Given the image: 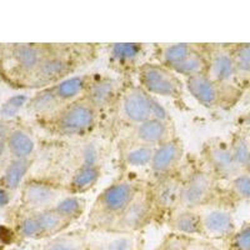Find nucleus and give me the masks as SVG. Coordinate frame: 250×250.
Returning a JSON list of instances; mask_svg holds the SVG:
<instances>
[{
    "mask_svg": "<svg viewBox=\"0 0 250 250\" xmlns=\"http://www.w3.org/2000/svg\"><path fill=\"white\" fill-rule=\"evenodd\" d=\"M8 151L13 159H29L35 149L33 137L24 129H13L6 139Z\"/></svg>",
    "mask_w": 250,
    "mask_h": 250,
    "instance_id": "obj_24",
    "label": "nucleus"
},
{
    "mask_svg": "<svg viewBox=\"0 0 250 250\" xmlns=\"http://www.w3.org/2000/svg\"><path fill=\"white\" fill-rule=\"evenodd\" d=\"M229 148H230L234 160H235L239 168H245L250 155V148L247 140L243 137H235L231 140V144L229 145Z\"/></svg>",
    "mask_w": 250,
    "mask_h": 250,
    "instance_id": "obj_31",
    "label": "nucleus"
},
{
    "mask_svg": "<svg viewBox=\"0 0 250 250\" xmlns=\"http://www.w3.org/2000/svg\"><path fill=\"white\" fill-rule=\"evenodd\" d=\"M208 55H209L208 75L219 84L229 85V83L235 78V66H234L231 51H227L214 45H208Z\"/></svg>",
    "mask_w": 250,
    "mask_h": 250,
    "instance_id": "obj_16",
    "label": "nucleus"
},
{
    "mask_svg": "<svg viewBox=\"0 0 250 250\" xmlns=\"http://www.w3.org/2000/svg\"><path fill=\"white\" fill-rule=\"evenodd\" d=\"M167 224L173 233L180 234V235H204L202 214L193 209L178 208L169 216Z\"/></svg>",
    "mask_w": 250,
    "mask_h": 250,
    "instance_id": "obj_18",
    "label": "nucleus"
},
{
    "mask_svg": "<svg viewBox=\"0 0 250 250\" xmlns=\"http://www.w3.org/2000/svg\"><path fill=\"white\" fill-rule=\"evenodd\" d=\"M150 222H153L150 193L148 185H144L140 193L135 196V199L118 218L111 229V233L130 235L135 231L142 230Z\"/></svg>",
    "mask_w": 250,
    "mask_h": 250,
    "instance_id": "obj_7",
    "label": "nucleus"
},
{
    "mask_svg": "<svg viewBox=\"0 0 250 250\" xmlns=\"http://www.w3.org/2000/svg\"><path fill=\"white\" fill-rule=\"evenodd\" d=\"M153 153L154 148L151 146L129 142V145H126L122 153V160L130 168H145L150 165Z\"/></svg>",
    "mask_w": 250,
    "mask_h": 250,
    "instance_id": "obj_27",
    "label": "nucleus"
},
{
    "mask_svg": "<svg viewBox=\"0 0 250 250\" xmlns=\"http://www.w3.org/2000/svg\"><path fill=\"white\" fill-rule=\"evenodd\" d=\"M231 245L234 250H250V225H247L234 234Z\"/></svg>",
    "mask_w": 250,
    "mask_h": 250,
    "instance_id": "obj_38",
    "label": "nucleus"
},
{
    "mask_svg": "<svg viewBox=\"0 0 250 250\" xmlns=\"http://www.w3.org/2000/svg\"><path fill=\"white\" fill-rule=\"evenodd\" d=\"M144 53V44L114 43L109 46V60L111 66L120 73L138 70V60Z\"/></svg>",
    "mask_w": 250,
    "mask_h": 250,
    "instance_id": "obj_17",
    "label": "nucleus"
},
{
    "mask_svg": "<svg viewBox=\"0 0 250 250\" xmlns=\"http://www.w3.org/2000/svg\"><path fill=\"white\" fill-rule=\"evenodd\" d=\"M196 45L198 44L190 43L163 44L156 48V59L159 60L160 64L173 70L195 50Z\"/></svg>",
    "mask_w": 250,
    "mask_h": 250,
    "instance_id": "obj_23",
    "label": "nucleus"
},
{
    "mask_svg": "<svg viewBox=\"0 0 250 250\" xmlns=\"http://www.w3.org/2000/svg\"><path fill=\"white\" fill-rule=\"evenodd\" d=\"M184 84L189 94L200 105L209 109L223 106L225 100V89L228 88V85L219 84L208 74L187 78Z\"/></svg>",
    "mask_w": 250,
    "mask_h": 250,
    "instance_id": "obj_12",
    "label": "nucleus"
},
{
    "mask_svg": "<svg viewBox=\"0 0 250 250\" xmlns=\"http://www.w3.org/2000/svg\"><path fill=\"white\" fill-rule=\"evenodd\" d=\"M209 69V55H208V44H198L195 50L179 65L173 69L175 74L184 77L185 79L200 74H208Z\"/></svg>",
    "mask_w": 250,
    "mask_h": 250,
    "instance_id": "obj_21",
    "label": "nucleus"
},
{
    "mask_svg": "<svg viewBox=\"0 0 250 250\" xmlns=\"http://www.w3.org/2000/svg\"><path fill=\"white\" fill-rule=\"evenodd\" d=\"M31 165L30 159H13L5 168L3 175L4 188L9 191L17 190L21 185Z\"/></svg>",
    "mask_w": 250,
    "mask_h": 250,
    "instance_id": "obj_29",
    "label": "nucleus"
},
{
    "mask_svg": "<svg viewBox=\"0 0 250 250\" xmlns=\"http://www.w3.org/2000/svg\"><path fill=\"white\" fill-rule=\"evenodd\" d=\"M173 123L150 118L146 122L134 126L133 133L128 138V142L156 148L175 137L173 135Z\"/></svg>",
    "mask_w": 250,
    "mask_h": 250,
    "instance_id": "obj_14",
    "label": "nucleus"
},
{
    "mask_svg": "<svg viewBox=\"0 0 250 250\" xmlns=\"http://www.w3.org/2000/svg\"><path fill=\"white\" fill-rule=\"evenodd\" d=\"M183 159L184 144L178 137H174L173 139L154 148L153 158L149 165L153 180L173 175L180 171Z\"/></svg>",
    "mask_w": 250,
    "mask_h": 250,
    "instance_id": "obj_11",
    "label": "nucleus"
},
{
    "mask_svg": "<svg viewBox=\"0 0 250 250\" xmlns=\"http://www.w3.org/2000/svg\"><path fill=\"white\" fill-rule=\"evenodd\" d=\"M28 103V97L24 95V94H18L14 97L9 98L5 103H4L1 108H0V115L4 118V119H10V118H14L19 110L25 105Z\"/></svg>",
    "mask_w": 250,
    "mask_h": 250,
    "instance_id": "obj_34",
    "label": "nucleus"
},
{
    "mask_svg": "<svg viewBox=\"0 0 250 250\" xmlns=\"http://www.w3.org/2000/svg\"><path fill=\"white\" fill-rule=\"evenodd\" d=\"M82 243L78 236L58 235L53 240L44 244L39 250H80Z\"/></svg>",
    "mask_w": 250,
    "mask_h": 250,
    "instance_id": "obj_32",
    "label": "nucleus"
},
{
    "mask_svg": "<svg viewBox=\"0 0 250 250\" xmlns=\"http://www.w3.org/2000/svg\"><path fill=\"white\" fill-rule=\"evenodd\" d=\"M19 233L20 235H23L24 238H30V239H38L43 238L44 234L42 231L38 219L35 214H30V215L24 216L19 223Z\"/></svg>",
    "mask_w": 250,
    "mask_h": 250,
    "instance_id": "obj_33",
    "label": "nucleus"
},
{
    "mask_svg": "<svg viewBox=\"0 0 250 250\" xmlns=\"http://www.w3.org/2000/svg\"><path fill=\"white\" fill-rule=\"evenodd\" d=\"M204 235L223 238L230 236L235 231V223L229 211L222 209H213L202 214Z\"/></svg>",
    "mask_w": 250,
    "mask_h": 250,
    "instance_id": "obj_20",
    "label": "nucleus"
},
{
    "mask_svg": "<svg viewBox=\"0 0 250 250\" xmlns=\"http://www.w3.org/2000/svg\"><path fill=\"white\" fill-rule=\"evenodd\" d=\"M38 219L42 231L44 236H54L62 234L70 227V223L66 219L62 218L54 208H49L45 210L37 211L34 213Z\"/></svg>",
    "mask_w": 250,
    "mask_h": 250,
    "instance_id": "obj_26",
    "label": "nucleus"
},
{
    "mask_svg": "<svg viewBox=\"0 0 250 250\" xmlns=\"http://www.w3.org/2000/svg\"><path fill=\"white\" fill-rule=\"evenodd\" d=\"M144 184L134 176H120L104 189L94 202L88 218V228L111 231L114 224L140 193Z\"/></svg>",
    "mask_w": 250,
    "mask_h": 250,
    "instance_id": "obj_1",
    "label": "nucleus"
},
{
    "mask_svg": "<svg viewBox=\"0 0 250 250\" xmlns=\"http://www.w3.org/2000/svg\"><path fill=\"white\" fill-rule=\"evenodd\" d=\"M189 240L188 236L180 234H170L156 250H187Z\"/></svg>",
    "mask_w": 250,
    "mask_h": 250,
    "instance_id": "obj_36",
    "label": "nucleus"
},
{
    "mask_svg": "<svg viewBox=\"0 0 250 250\" xmlns=\"http://www.w3.org/2000/svg\"><path fill=\"white\" fill-rule=\"evenodd\" d=\"M82 53L78 51L77 44H55L50 54L42 62L33 79L35 84L44 88L55 85L62 80L73 77V73L82 64Z\"/></svg>",
    "mask_w": 250,
    "mask_h": 250,
    "instance_id": "obj_3",
    "label": "nucleus"
},
{
    "mask_svg": "<svg viewBox=\"0 0 250 250\" xmlns=\"http://www.w3.org/2000/svg\"><path fill=\"white\" fill-rule=\"evenodd\" d=\"M90 78L91 74L69 77L55 85H51V89L54 90L58 99L65 105L68 103L74 102L84 95L89 85V82H90Z\"/></svg>",
    "mask_w": 250,
    "mask_h": 250,
    "instance_id": "obj_22",
    "label": "nucleus"
},
{
    "mask_svg": "<svg viewBox=\"0 0 250 250\" xmlns=\"http://www.w3.org/2000/svg\"><path fill=\"white\" fill-rule=\"evenodd\" d=\"M10 200V195H9V190H6L4 187H0V208L5 207Z\"/></svg>",
    "mask_w": 250,
    "mask_h": 250,
    "instance_id": "obj_41",
    "label": "nucleus"
},
{
    "mask_svg": "<svg viewBox=\"0 0 250 250\" xmlns=\"http://www.w3.org/2000/svg\"><path fill=\"white\" fill-rule=\"evenodd\" d=\"M99 164V150L95 144L89 143L83 146L80 150V164L79 165H97Z\"/></svg>",
    "mask_w": 250,
    "mask_h": 250,
    "instance_id": "obj_37",
    "label": "nucleus"
},
{
    "mask_svg": "<svg viewBox=\"0 0 250 250\" xmlns=\"http://www.w3.org/2000/svg\"><path fill=\"white\" fill-rule=\"evenodd\" d=\"M62 105L64 104L58 99L51 86H48L35 94V97L29 103V109L39 117L44 118L57 111Z\"/></svg>",
    "mask_w": 250,
    "mask_h": 250,
    "instance_id": "obj_25",
    "label": "nucleus"
},
{
    "mask_svg": "<svg viewBox=\"0 0 250 250\" xmlns=\"http://www.w3.org/2000/svg\"><path fill=\"white\" fill-rule=\"evenodd\" d=\"M55 44H17L13 58L19 68L33 77L44 59L50 54Z\"/></svg>",
    "mask_w": 250,
    "mask_h": 250,
    "instance_id": "obj_15",
    "label": "nucleus"
},
{
    "mask_svg": "<svg viewBox=\"0 0 250 250\" xmlns=\"http://www.w3.org/2000/svg\"><path fill=\"white\" fill-rule=\"evenodd\" d=\"M231 188L234 193L242 199L250 200V175L249 174H238L231 180Z\"/></svg>",
    "mask_w": 250,
    "mask_h": 250,
    "instance_id": "obj_35",
    "label": "nucleus"
},
{
    "mask_svg": "<svg viewBox=\"0 0 250 250\" xmlns=\"http://www.w3.org/2000/svg\"><path fill=\"white\" fill-rule=\"evenodd\" d=\"M66 194L65 187L48 180H29L21 190L24 207L33 213L53 208Z\"/></svg>",
    "mask_w": 250,
    "mask_h": 250,
    "instance_id": "obj_9",
    "label": "nucleus"
},
{
    "mask_svg": "<svg viewBox=\"0 0 250 250\" xmlns=\"http://www.w3.org/2000/svg\"><path fill=\"white\" fill-rule=\"evenodd\" d=\"M148 187L153 208V220L167 222L169 216L180 208L183 174L178 171L173 175L155 179Z\"/></svg>",
    "mask_w": 250,
    "mask_h": 250,
    "instance_id": "obj_6",
    "label": "nucleus"
},
{
    "mask_svg": "<svg viewBox=\"0 0 250 250\" xmlns=\"http://www.w3.org/2000/svg\"><path fill=\"white\" fill-rule=\"evenodd\" d=\"M151 118L154 119H159L163 120V122H167V123H173L171 122V118H170V114L164 106L158 102L155 97H153L151 99Z\"/></svg>",
    "mask_w": 250,
    "mask_h": 250,
    "instance_id": "obj_40",
    "label": "nucleus"
},
{
    "mask_svg": "<svg viewBox=\"0 0 250 250\" xmlns=\"http://www.w3.org/2000/svg\"><path fill=\"white\" fill-rule=\"evenodd\" d=\"M235 77L239 74H250V44H239L231 50Z\"/></svg>",
    "mask_w": 250,
    "mask_h": 250,
    "instance_id": "obj_30",
    "label": "nucleus"
},
{
    "mask_svg": "<svg viewBox=\"0 0 250 250\" xmlns=\"http://www.w3.org/2000/svg\"><path fill=\"white\" fill-rule=\"evenodd\" d=\"M103 250H134V242L130 236H118L106 243Z\"/></svg>",
    "mask_w": 250,
    "mask_h": 250,
    "instance_id": "obj_39",
    "label": "nucleus"
},
{
    "mask_svg": "<svg viewBox=\"0 0 250 250\" xmlns=\"http://www.w3.org/2000/svg\"><path fill=\"white\" fill-rule=\"evenodd\" d=\"M202 164L213 174L215 179L235 178L240 168L235 163L229 145L218 139H211L203 145Z\"/></svg>",
    "mask_w": 250,
    "mask_h": 250,
    "instance_id": "obj_8",
    "label": "nucleus"
},
{
    "mask_svg": "<svg viewBox=\"0 0 250 250\" xmlns=\"http://www.w3.org/2000/svg\"><path fill=\"white\" fill-rule=\"evenodd\" d=\"M138 84L153 97L180 99L185 84L178 74L160 62H143L137 70Z\"/></svg>",
    "mask_w": 250,
    "mask_h": 250,
    "instance_id": "obj_4",
    "label": "nucleus"
},
{
    "mask_svg": "<svg viewBox=\"0 0 250 250\" xmlns=\"http://www.w3.org/2000/svg\"><path fill=\"white\" fill-rule=\"evenodd\" d=\"M215 178L205 168L202 162L194 164L187 174H183L180 208L198 210L209 204L214 198Z\"/></svg>",
    "mask_w": 250,
    "mask_h": 250,
    "instance_id": "obj_5",
    "label": "nucleus"
},
{
    "mask_svg": "<svg viewBox=\"0 0 250 250\" xmlns=\"http://www.w3.org/2000/svg\"><path fill=\"white\" fill-rule=\"evenodd\" d=\"M99 114L84 97L68 103L43 120L51 133L62 138L84 137L97 126Z\"/></svg>",
    "mask_w": 250,
    "mask_h": 250,
    "instance_id": "obj_2",
    "label": "nucleus"
},
{
    "mask_svg": "<svg viewBox=\"0 0 250 250\" xmlns=\"http://www.w3.org/2000/svg\"><path fill=\"white\" fill-rule=\"evenodd\" d=\"M60 215L66 219L70 224L79 220L86 208V200L80 195L66 194L53 207Z\"/></svg>",
    "mask_w": 250,
    "mask_h": 250,
    "instance_id": "obj_28",
    "label": "nucleus"
},
{
    "mask_svg": "<svg viewBox=\"0 0 250 250\" xmlns=\"http://www.w3.org/2000/svg\"><path fill=\"white\" fill-rule=\"evenodd\" d=\"M102 176V167L97 165H78L73 171L68 184L65 185L66 194L69 195H84L90 191L99 182Z\"/></svg>",
    "mask_w": 250,
    "mask_h": 250,
    "instance_id": "obj_19",
    "label": "nucleus"
},
{
    "mask_svg": "<svg viewBox=\"0 0 250 250\" xmlns=\"http://www.w3.org/2000/svg\"><path fill=\"white\" fill-rule=\"evenodd\" d=\"M245 169H247L248 174L250 175V155H249V159H248V162H247V165H245Z\"/></svg>",
    "mask_w": 250,
    "mask_h": 250,
    "instance_id": "obj_42",
    "label": "nucleus"
},
{
    "mask_svg": "<svg viewBox=\"0 0 250 250\" xmlns=\"http://www.w3.org/2000/svg\"><path fill=\"white\" fill-rule=\"evenodd\" d=\"M151 99L139 84L126 86L120 94V115L134 126L146 122L151 118Z\"/></svg>",
    "mask_w": 250,
    "mask_h": 250,
    "instance_id": "obj_10",
    "label": "nucleus"
},
{
    "mask_svg": "<svg viewBox=\"0 0 250 250\" xmlns=\"http://www.w3.org/2000/svg\"><path fill=\"white\" fill-rule=\"evenodd\" d=\"M120 94L122 90L117 80L108 75L91 74L89 85L83 97L100 114L110 108L120 98Z\"/></svg>",
    "mask_w": 250,
    "mask_h": 250,
    "instance_id": "obj_13",
    "label": "nucleus"
}]
</instances>
